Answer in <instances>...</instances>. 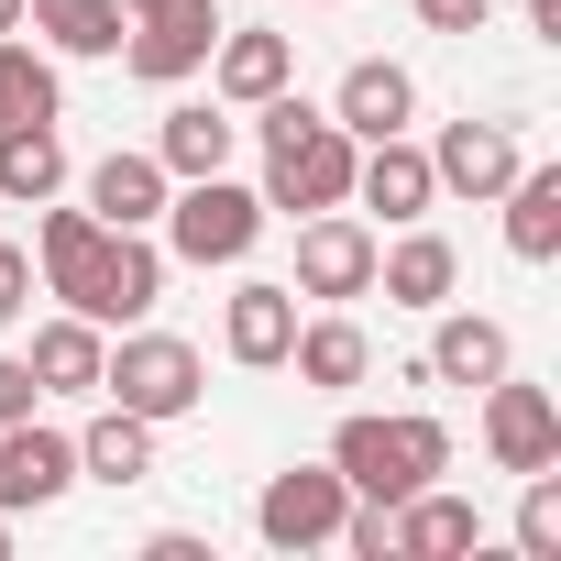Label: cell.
<instances>
[{
    "label": "cell",
    "mask_w": 561,
    "mask_h": 561,
    "mask_svg": "<svg viewBox=\"0 0 561 561\" xmlns=\"http://www.w3.org/2000/svg\"><path fill=\"white\" fill-rule=\"evenodd\" d=\"M34 275H45L78 320H100V331H133L165 298V253L144 231H111L89 209H56V198H45V231H34Z\"/></svg>",
    "instance_id": "cell-1"
},
{
    "label": "cell",
    "mask_w": 561,
    "mask_h": 561,
    "mask_svg": "<svg viewBox=\"0 0 561 561\" xmlns=\"http://www.w3.org/2000/svg\"><path fill=\"white\" fill-rule=\"evenodd\" d=\"M331 473L353 484V495H375V506H397V495H419V484H440L451 473V430L430 419V408H364V419H342L331 430Z\"/></svg>",
    "instance_id": "cell-2"
},
{
    "label": "cell",
    "mask_w": 561,
    "mask_h": 561,
    "mask_svg": "<svg viewBox=\"0 0 561 561\" xmlns=\"http://www.w3.org/2000/svg\"><path fill=\"white\" fill-rule=\"evenodd\" d=\"M253 242H264V187H242L231 165H220V176H176V187H165V253H176V264H198V275H209V264H242Z\"/></svg>",
    "instance_id": "cell-3"
},
{
    "label": "cell",
    "mask_w": 561,
    "mask_h": 561,
    "mask_svg": "<svg viewBox=\"0 0 561 561\" xmlns=\"http://www.w3.org/2000/svg\"><path fill=\"white\" fill-rule=\"evenodd\" d=\"M100 397L165 430V419H187V408L209 397V364H198V342H176V331H122V353L100 364Z\"/></svg>",
    "instance_id": "cell-4"
},
{
    "label": "cell",
    "mask_w": 561,
    "mask_h": 561,
    "mask_svg": "<svg viewBox=\"0 0 561 561\" xmlns=\"http://www.w3.org/2000/svg\"><path fill=\"white\" fill-rule=\"evenodd\" d=\"M342 506H353V484H342L331 462H287V473H264L253 528H264V550H331Z\"/></svg>",
    "instance_id": "cell-5"
},
{
    "label": "cell",
    "mask_w": 561,
    "mask_h": 561,
    "mask_svg": "<svg viewBox=\"0 0 561 561\" xmlns=\"http://www.w3.org/2000/svg\"><path fill=\"white\" fill-rule=\"evenodd\" d=\"M209 45H220V0H154V12H133V23H122V67H133V78H154V89L198 78V67H209Z\"/></svg>",
    "instance_id": "cell-6"
},
{
    "label": "cell",
    "mask_w": 561,
    "mask_h": 561,
    "mask_svg": "<svg viewBox=\"0 0 561 561\" xmlns=\"http://www.w3.org/2000/svg\"><path fill=\"white\" fill-rule=\"evenodd\" d=\"M484 451H495V473H550V462H561V408H550V386L495 375V386H484Z\"/></svg>",
    "instance_id": "cell-7"
},
{
    "label": "cell",
    "mask_w": 561,
    "mask_h": 561,
    "mask_svg": "<svg viewBox=\"0 0 561 561\" xmlns=\"http://www.w3.org/2000/svg\"><path fill=\"white\" fill-rule=\"evenodd\" d=\"M298 298H375V231L342 220V209H309L298 220Z\"/></svg>",
    "instance_id": "cell-8"
},
{
    "label": "cell",
    "mask_w": 561,
    "mask_h": 561,
    "mask_svg": "<svg viewBox=\"0 0 561 561\" xmlns=\"http://www.w3.org/2000/svg\"><path fill=\"white\" fill-rule=\"evenodd\" d=\"M78 484V440L67 430H45V419H12L0 430V517H34V506H56Z\"/></svg>",
    "instance_id": "cell-9"
},
{
    "label": "cell",
    "mask_w": 561,
    "mask_h": 561,
    "mask_svg": "<svg viewBox=\"0 0 561 561\" xmlns=\"http://www.w3.org/2000/svg\"><path fill=\"white\" fill-rule=\"evenodd\" d=\"M353 198H364V209H386L397 231H408V220H430V198H440V176H430V144H408V133L364 144V154H353Z\"/></svg>",
    "instance_id": "cell-10"
},
{
    "label": "cell",
    "mask_w": 561,
    "mask_h": 561,
    "mask_svg": "<svg viewBox=\"0 0 561 561\" xmlns=\"http://www.w3.org/2000/svg\"><path fill=\"white\" fill-rule=\"evenodd\" d=\"M419 364H430V386H495V375H517V342H506V320L440 298V331H430Z\"/></svg>",
    "instance_id": "cell-11"
},
{
    "label": "cell",
    "mask_w": 561,
    "mask_h": 561,
    "mask_svg": "<svg viewBox=\"0 0 561 561\" xmlns=\"http://www.w3.org/2000/svg\"><path fill=\"white\" fill-rule=\"evenodd\" d=\"M331 122H342L353 144H386V133H408V122H419V78H408L397 56H364V67H342Z\"/></svg>",
    "instance_id": "cell-12"
},
{
    "label": "cell",
    "mask_w": 561,
    "mask_h": 561,
    "mask_svg": "<svg viewBox=\"0 0 561 561\" xmlns=\"http://www.w3.org/2000/svg\"><path fill=\"white\" fill-rule=\"evenodd\" d=\"M517 165H528V154H517L506 122H440V144H430V176H440L451 198H495Z\"/></svg>",
    "instance_id": "cell-13"
},
{
    "label": "cell",
    "mask_w": 561,
    "mask_h": 561,
    "mask_svg": "<svg viewBox=\"0 0 561 561\" xmlns=\"http://www.w3.org/2000/svg\"><path fill=\"white\" fill-rule=\"evenodd\" d=\"M375 287H386V309H440L462 287V253L408 220V242H375Z\"/></svg>",
    "instance_id": "cell-14"
},
{
    "label": "cell",
    "mask_w": 561,
    "mask_h": 561,
    "mask_svg": "<svg viewBox=\"0 0 561 561\" xmlns=\"http://www.w3.org/2000/svg\"><path fill=\"white\" fill-rule=\"evenodd\" d=\"M220 342H231V364H253V375H275L287 364V342H298V287H231V309H220Z\"/></svg>",
    "instance_id": "cell-15"
},
{
    "label": "cell",
    "mask_w": 561,
    "mask_h": 561,
    "mask_svg": "<svg viewBox=\"0 0 561 561\" xmlns=\"http://www.w3.org/2000/svg\"><path fill=\"white\" fill-rule=\"evenodd\" d=\"M209 78H220L231 111H253V100H275V89H298V45H287V34H231V23H220Z\"/></svg>",
    "instance_id": "cell-16"
},
{
    "label": "cell",
    "mask_w": 561,
    "mask_h": 561,
    "mask_svg": "<svg viewBox=\"0 0 561 561\" xmlns=\"http://www.w3.org/2000/svg\"><path fill=\"white\" fill-rule=\"evenodd\" d=\"M231 144H242V111H231V100H220V111H209V100H176L165 133H154V165H165V176H220Z\"/></svg>",
    "instance_id": "cell-17"
},
{
    "label": "cell",
    "mask_w": 561,
    "mask_h": 561,
    "mask_svg": "<svg viewBox=\"0 0 561 561\" xmlns=\"http://www.w3.org/2000/svg\"><path fill=\"white\" fill-rule=\"evenodd\" d=\"M165 187H176V176H165L154 154H100V165H89V220L154 231V220H165Z\"/></svg>",
    "instance_id": "cell-18"
},
{
    "label": "cell",
    "mask_w": 561,
    "mask_h": 561,
    "mask_svg": "<svg viewBox=\"0 0 561 561\" xmlns=\"http://www.w3.org/2000/svg\"><path fill=\"white\" fill-rule=\"evenodd\" d=\"M287 364H298V386L309 397H353L364 375H375V342L331 309V320H298V342H287Z\"/></svg>",
    "instance_id": "cell-19"
},
{
    "label": "cell",
    "mask_w": 561,
    "mask_h": 561,
    "mask_svg": "<svg viewBox=\"0 0 561 561\" xmlns=\"http://www.w3.org/2000/svg\"><path fill=\"white\" fill-rule=\"evenodd\" d=\"M484 539V517H473V495H440V484H419V495H397V561H462Z\"/></svg>",
    "instance_id": "cell-20"
},
{
    "label": "cell",
    "mask_w": 561,
    "mask_h": 561,
    "mask_svg": "<svg viewBox=\"0 0 561 561\" xmlns=\"http://www.w3.org/2000/svg\"><path fill=\"white\" fill-rule=\"evenodd\" d=\"M495 198H506V253L517 264H550L561 253V165H517Z\"/></svg>",
    "instance_id": "cell-21"
},
{
    "label": "cell",
    "mask_w": 561,
    "mask_h": 561,
    "mask_svg": "<svg viewBox=\"0 0 561 561\" xmlns=\"http://www.w3.org/2000/svg\"><path fill=\"white\" fill-rule=\"evenodd\" d=\"M100 364H111V342H100V320H45L34 331V386L45 397H100Z\"/></svg>",
    "instance_id": "cell-22"
},
{
    "label": "cell",
    "mask_w": 561,
    "mask_h": 561,
    "mask_svg": "<svg viewBox=\"0 0 561 561\" xmlns=\"http://www.w3.org/2000/svg\"><path fill=\"white\" fill-rule=\"evenodd\" d=\"M23 34L45 56H122V0H23Z\"/></svg>",
    "instance_id": "cell-23"
},
{
    "label": "cell",
    "mask_w": 561,
    "mask_h": 561,
    "mask_svg": "<svg viewBox=\"0 0 561 561\" xmlns=\"http://www.w3.org/2000/svg\"><path fill=\"white\" fill-rule=\"evenodd\" d=\"M78 473H89V484H144V473H154V419L100 408V419L78 430Z\"/></svg>",
    "instance_id": "cell-24"
},
{
    "label": "cell",
    "mask_w": 561,
    "mask_h": 561,
    "mask_svg": "<svg viewBox=\"0 0 561 561\" xmlns=\"http://www.w3.org/2000/svg\"><path fill=\"white\" fill-rule=\"evenodd\" d=\"M56 187H67V144H56V122L0 133V198H12V209H45Z\"/></svg>",
    "instance_id": "cell-25"
},
{
    "label": "cell",
    "mask_w": 561,
    "mask_h": 561,
    "mask_svg": "<svg viewBox=\"0 0 561 561\" xmlns=\"http://www.w3.org/2000/svg\"><path fill=\"white\" fill-rule=\"evenodd\" d=\"M23 122H56V56L34 34H0V133Z\"/></svg>",
    "instance_id": "cell-26"
},
{
    "label": "cell",
    "mask_w": 561,
    "mask_h": 561,
    "mask_svg": "<svg viewBox=\"0 0 561 561\" xmlns=\"http://www.w3.org/2000/svg\"><path fill=\"white\" fill-rule=\"evenodd\" d=\"M528 495H517V550L528 561H561V462L550 473H517Z\"/></svg>",
    "instance_id": "cell-27"
},
{
    "label": "cell",
    "mask_w": 561,
    "mask_h": 561,
    "mask_svg": "<svg viewBox=\"0 0 561 561\" xmlns=\"http://www.w3.org/2000/svg\"><path fill=\"white\" fill-rule=\"evenodd\" d=\"M23 309H34V253H23V242H0V331H12Z\"/></svg>",
    "instance_id": "cell-28"
},
{
    "label": "cell",
    "mask_w": 561,
    "mask_h": 561,
    "mask_svg": "<svg viewBox=\"0 0 561 561\" xmlns=\"http://www.w3.org/2000/svg\"><path fill=\"white\" fill-rule=\"evenodd\" d=\"M419 23H430V34H484L495 0H419Z\"/></svg>",
    "instance_id": "cell-29"
},
{
    "label": "cell",
    "mask_w": 561,
    "mask_h": 561,
    "mask_svg": "<svg viewBox=\"0 0 561 561\" xmlns=\"http://www.w3.org/2000/svg\"><path fill=\"white\" fill-rule=\"evenodd\" d=\"M34 397H45V386H34V364H12V353H0V430H12V419H34Z\"/></svg>",
    "instance_id": "cell-30"
},
{
    "label": "cell",
    "mask_w": 561,
    "mask_h": 561,
    "mask_svg": "<svg viewBox=\"0 0 561 561\" xmlns=\"http://www.w3.org/2000/svg\"><path fill=\"white\" fill-rule=\"evenodd\" d=\"M144 561H209V539H187V528H154V539H144Z\"/></svg>",
    "instance_id": "cell-31"
},
{
    "label": "cell",
    "mask_w": 561,
    "mask_h": 561,
    "mask_svg": "<svg viewBox=\"0 0 561 561\" xmlns=\"http://www.w3.org/2000/svg\"><path fill=\"white\" fill-rule=\"evenodd\" d=\"M517 12H528V34H561V0H517Z\"/></svg>",
    "instance_id": "cell-32"
},
{
    "label": "cell",
    "mask_w": 561,
    "mask_h": 561,
    "mask_svg": "<svg viewBox=\"0 0 561 561\" xmlns=\"http://www.w3.org/2000/svg\"><path fill=\"white\" fill-rule=\"evenodd\" d=\"M0 34H23V0H0Z\"/></svg>",
    "instance_id": "cell-33"
},
{
    "label": "cell",
    "mask_w": 561,
    "mask_h": 561,
    "mask_svg": "<svg viewBox=\"0 0 561 561\" xmlns=\"http://www.w3.org/2000/svg\"><path fill=\"white\" fill-rule=\"evenodd\" d=\"M133 12H154V0H122V23H133Z\"/></svg>",
    "instance_id": "cell-34"
},
{
    "label": "cell",
    "mask_w": 561,
    "mask_h": 561,
    "mask_svg": "<svg viewBox=\"0 0 561 561\" xmlns=\"http://www.w3.org/2000/svg\"><path fill=\"white\" fill-rule=\"evenodd\" d=\"M0 550H12V517H0Z\"/></svg>",
    "instance_id": "cell-35"
},
{
    "label": "cell",
    "mask_w": 561,
    "mask_h": 561,
    "mask_svg": "<svg viewBox=\"0 0 561 561\" xmlns=\"http://www.w3.org/2000/svg\"><path fill=\"white\" fill-rule=\"evenodd\" d=\"M309 12H342V0H309Z\"/></svg>",
    "instance_id": "cell-36"
}]
</instances>
